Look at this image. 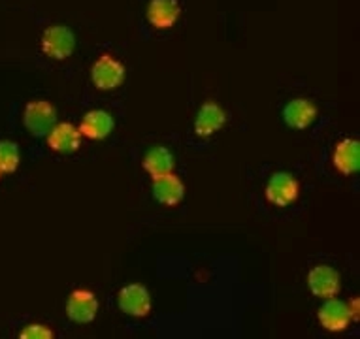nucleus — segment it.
Instances as JSON below:
<instances>
[{
    "label": "nucleus",
    "instance_id": "nucleus-1",
    "mask_svg": "<svg viewBox=\"0 0 360 339\" xmlns=\"http://www.w3.org/2000/svg\"><path fill=\"white\" fill-rule=\"evenodd\" d=\"M41 53L53 60L70 59L76 51V34L70 27L55 23L44 29L40 38Z\"/></svg>",
    "mask_w": 360,
    "mask_h": 339
},
{
    "label": "nucleus",
    "instance_id": "nucleus-2",
    "mask_svg": "<svg viewBox=\"0 0 360 339\" xmlns=\"http://www.w3.org/2000/svg\"><path fill=\"white\" fill-rule=\"evenodd\" d=\"M127 79V68L112 53H102L91 65V81L98 91H113Z\"/></svg>",
    "mask_w": 360,
    "mask_h": 339
},
{
    "label": "nucleus",
    "instance_id": "nucleus-3",
    "mask_svg": "<svg viewBox=\"0 0 360 339\" xmlns=\"http://www.w3.org/2000/svg\"><path fill=\"white\" fill-rule=\"evenodd\" d=\"M264 198L276 208H289L300 198V181L289 172H274L264 187Z\"/></svg>",
    "mask_w": 360,
    "mask_h": 339
},
{
    "label": "nucleus",
    "instance_id": "nucleus-4",
    "mask_svg": "<svg viewBox=\"0 0 360 339\" xmlns=\"http://www.w3.org/2000/svg\"><path fill=\"white\" fill-rule=\"evenodd\" d=\"M117 307L124 315L134 319H146L153 311V300L151 292L142 283H129L119 288L117 292Z\"/></svg>",
    "mask_w": 360,
    "mask_h": 339
},
{
    "label": "nucleus",
    "instance_id": "nucleus-5",
    "mask_svg": "<svg viewBox=\"0 0 360 339\" xmlns=\"http://www.w3.org/2000/svg\"><path fill=\"white\" fill-rule=\"evenodd\" d=\"M57 123V109L48 100H30L23 109V126L29 134L44 138Z\"/></svg>",
    "mask_w": 360,
    "mask_h": 339
},
{
    "label": "nucleus",
    "instance_id": "nucleus-6",
    "mask_svg": "<svg viewBox=\"0 0 360 339\" xmlns=\"http://www.w3.org/2000/svg\"><path fill=\"white\" fill-rule=\"evenodd\" d=\"M307 288L311 292V296L319 300H328V298L340 296L342 291V277L336 268H332L328 264H317L307 272Z\"/></svg>",
    "mask_w": 360,
    "mask_h": 339
},
{
    "label": "nucleus",
    "instance_id": "nucleus-7",
    "mask_svg": "<svg viewBox=\"0 0 360 339\" xmlns=\"http://www.w3.org/2000/svg\"><path fill=\"white\" fill-rule=\"evenodd\" d=\"M66 317L74 324H91L95 322L101 304L98 298L93 291L89 288H76L70 292V296L66 300Z\"/></svg>",
    "mask_w": 360,
    "mask_h": 339
},
{
    "label": "nucleus",
    "instance_id": "nucleus-8",
    "mask_svg": "<svg viewBox=\"0 0 360 339\" xmlns=\"http://www.w3.org/2000/svg\"><path fill=\"white\" fill-rule=\"evenodd\" d=\"M317 321L326 332L342 333L351 326V313H349L347 302H343L338 296L323 300V305L317 310Z\"/></svg>",
    "mask_w": 360,
    "mask_h": 339
},
{
    "label": "nucleus",
    "instance_id": "nucleus-9",
    "mask_svg": "<svg viewBox=\"0 0 360 339\" xmlns=\"http://www.w3.org/2000/svg\"><path fill=\"white\" fill-rule=\"evenodd\" d=\"M229 121V113L224 112V107L215 100H206L198 107L195 115V134L202 140L212 138L217 134Z\"/></svg>",
    "mask_w": 360,
    "mask_h": 339
},
{
    "label": "nucleus",
    "instance_id": "nucleus-10",
    "mask_svg": "<svg viewBox=\"0 0 360 339\" xmlns=\"http://www.w3.org/2000/svg\"><path fill=\"white\" fill-rule=\"evenodd\" d=\"M185 183L176 172H168L160 178L151 179L153 198L165 208H177L185 198Z\"/></svg>",
    "mask_w": 360,
    "mask_h": 339
},
{
    "label": "nucleus",
    "instance_id": "nucleus-11",
    "mask_svg": "<svg viewBox=\"0 0 360 339\" xmlns=\"http://www.w3.org/2000/svg\"><path fill=\"white\" fill-rule=\"evenodd\" d=\"M82 132L72 123H55L51 131L46 134L48 147L57 155H72L82 149Z\"/></svg>",
    "mask_w": 360,
    "mask_h": 339
},
{
    "label": "nucleus",
    "instance_id": "nucleus-12",
    "mask_svg": "<svg viewBox=\"0 0 360 339\" xmlns=\"http://www.w3.org/2000/svg\"><path fill=\"white\" fill-rule=\"evenodd\" d=\"M319 117V107L311 98H292L289 104H285L283 107V121L285 125L295 128V131H304L315 123V119Z\"/></svg>",
    "mask_w": 360,
    "mask_h": 339
},
{
    "label": "nucleus",
    "instance_id": "nucleus-13",
    "mask_svg": "<svg viewBox=\"0 0 360 339\" xmlns=\"http://www.w3.org/2000/svg\"><path fill=\"white\" fill-rule=\"evenodd\" d=\"M332 166L338 173L351 178L360 170V142L356 138H343L332 149Z\"/></svg>",
    "mask_w": 360,
    "mask_h": 339
},
{
    "label": "nucleus",
    "instance_id": "nucleus-14",
    "mask_svg": "<svg viewBox=\"0 0 360 339\" xmlns=\"http://www.w3.org/2000/svg\"><path fill=\"white\" fill-rule=\"evenodd\" d=\"M77 128H79L83 138L93 140V142H102L115 128V119H113L112 113L106 112V109H91V112L83 115L82 123H79Z\"/></svg>",
    "mask_w": 360,
    "mask_h": 339
},
{
    "label": "nucleus",
    "instance_id": "nucleus-15",
    "mask_svg": "<svg viewBox=\"0 0 360 339\" xmlns=\"http://www.w3.org/2000/svg\"><path fill=\"white\" fill-rule=\"evenodd\" d=\"M146 18L153 29L168 30L181 18V4L179 0H149Z\"/></svg>",
    "mask_w": 360,
    "mask_h": 339
},
{
    "label": "nucleus",
    "instance_id": "nucleus-16",
    "mask_svg": "<svg viewBox=\"0 0 360 339\" xmlns=\"http://www.w3.org/2000/svg\"><path fill=\"white\" fill-rule=\"evenodd\" d=\"M142 166L148 172L149 178L155 179L168 172H174L176 159H174V153L168 147H165V145H155V147L149 149L148 153L143 155Z\"/></svg>",
    "mask_w": 360,
    "mask_h": 339
},
{
    "label": "nucleus",
    "instance_id": "nucleus-17",
    "mask_svg": "<svg viewBox=\"0 0 360 339\" xmlns=\"http://www.w3.org/2000/svg\"><path fill=\"white\" fill-rule=\"evenodd\" d=\"M21 164V151L12 140H0V181L18 172Z\"/></svg>",
    "mask_w": 360,
    "mask_h": 339
},
{
    "label": "nucleus",
    "instance_id": "nucleus-18",
    "mask_svg": "<svg viewBox=\"0 0 360 339\" xmlns=\"http://www.w3.org/2000/svg\"><path fill=\"white\" fill-rule=\"evenodd\" d=\"M19 339H55V332L48 324L30 322L19 332Z\"/></svg>",
    "mask_w": 360,
    "mask_h": 339
},
{
    "label": "nucleus",
    "instance_id": "nucleus-19",
    "mask_svg": "<svg viewBox=\"0 0 360 339\" xmlns=\"http://www.w3.org/2000/svg\"><path fill=\"white\" fill-rule=\"evenodd\" d=\"M347 307H349V313H351V319L353 322H359L360 321V300L356 296L351 298L347 302Z\"/></svg>",
    "mask_w": 360,
    "mask_h": 339
}]
</instances>
